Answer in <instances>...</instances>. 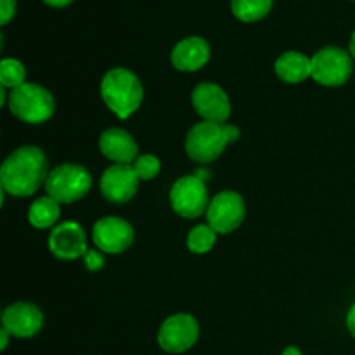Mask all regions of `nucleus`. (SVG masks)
I'll return each mask as SVG.
<instances>
[{
  "mask_svg": "<svg viewBox=\"0 0 355 355\" xmlns=\"http://www.w3.org/2000/svg\"><path fill=\"white\" fill-rule=\"evenodd\" d=\"M135 173L141 180H153L159 173L162 163L155 155H139V158L132 163Z\"/></svg>",
  "mask_w": 355,
  "mask_h": 355,
  "instance_id": "nucleus-22",
  "label": "nucleus"
},
{
  "mask_svg": "<svg viewBox=\"0 0 355 355\" xmlns=\"http://www.w3.org/2000/svg\"><path fill=\"white\" fill-rule=\"evenodd\" d=\"M347 328H349L350 335L355 338V304L350 307L349 314H347Z\"/></svg>",
  "mask_w": 355,
  "mask_h": 355,
  "instance_id": "nucleus-25",
  "label": "nucleus"
},
{
  "mask_svg": "<svg viewBox=\"0 0 355 355\" xmlns=\"http://www.w3.org/2000/svg\"><path fill=\"white\" fill-rule=\"evenodd\" d=\"M99 149L107 159L118 165H132L139 158L135 139L123 128H107L99 137Z\"/></svg>",
  "mask_w": 355,
  "mask_h": 355,
  "instance_id": "nucleus-15",
  "label": "nucleus"
},
{
  "mask_svg": "<svg viewBox=\"0 0 355 355\" xmlns=\"http://www.w3.org/2000/svg\"><path fill=\"white\" fill-rule=\"evenodd\" d=\"M44 326V314L31 302H16L2 314V328L17 338H31Z\"/></svg>",
  "mask_w": 355,
  "mask_h": 355,
  "instance_id": "nucleus-14",
  "label": "nucleus"
},
{
  "mask_svg": "<svg viewBox=\"0 0 355 355\" xmlns=\"http://www.w3.org/2000/svg\"><path fill=\"white\" fill-rule=\"evenodd\" d=\"M170 59L179 71H198L210 61V45L201 37H187L173 47Z\"/></svg>",
  "mask_w": 355,
  "mask_h": 355,
  "instance_id": "nucleus-16",
  "label": "nucleus"
},
{
  "mask_svg": "<svg viewBox=\"0 0 355 355\" xmlns=\"http://www.w3.org/2000/svg\"><path fill=\"white\" fill-rule=\"evenodd\" d=\"M215 241H217V232L208 224L194 225L187 234V248L198 255L210 252L215 246Z\"/></svg>",
  "mask_w": 355,
  "mask_h": 355,
  "instance_id": "nucleus-20",
  "label": "nucleus"
},
{
  "mask_svg": "<svg viewBox=\"0 0 355 355\" xmlns=\"http://www.w3.org/2000/svg\"><path fill=\"white\" fill-rule=\"evenodd\" d=\"M245 215L246 207L241 194L236 191H222L210 200L207 220L217 234H229L243 224Z\"/></svg>",
  "mask_w": 355,
  "mask_h": 355,
  "instance_id": "nucleus-8",
  "label": "nucleus"
},
{
  "mask_svg": "<svg viewBox=\"0 0 355 355\" xmlns=\"http://www.w3.org/2000/svg\"><path fill=\"white\" fill-rule=\"evenodd\" d=\"M283 355H302L300 349H297V347H288V349H284Z\"/></svg>",
  "mask_w": 355,
  "mask_h": 355,
  "instance_id": "nucleus-28",
  "label": "nucleus"
},
{
  "mask_svg": "<svg viewBox=\"0 0 355 355\" xmlns=\"http://www.w3.org/2000/svg\"><path fill=\"white\" fill-rule=\"evenodd\" d=\"M231 9L238 19L255 23L270 12L272 0H231Z\"/></svg>",
  "mask_w": 355,
  "mask_h": 355,
  "instance_id": "nucleus-19",
  "label": "nucleus"
},
{
  "mask_svg": "<svg viewBox=\"0 0 355 355\" xmlns=\"http://www.w3.org/2000/svg\"><path fill=\"white\" fill-rule=\"evenodd\" d=\"M274 71L283 82L286 83H300L312 76V58L297 51L284 52L277 58L274 64Z\"/></svg>",
  "mask_w": 355,
  "mask_h": 355,
  "instance_id": "nucleus-17",
  "label": "nucleus"
},
{
  "mask_svg": "<svg viewBox=\"0 0 355 355\" xmlns=\"http://www.w3.org/2000/svg\"><path fill=\"white\" fill-rule=\"evenodd\" d=\"M350 52L340 47H324L312 55V78L324 87H340L352 76Z\"/></svg>",
  "mask_w": 355,
  "mask_h": 355,
  "instance_id": "nucleus-6",
  "label": "nucleus"
},
{
  "mask_svg": "<svg viewBox=\"0 0 355 355\" xmlns=\"http://www.w3.org/2000/svg\"><path fill=\"white\" fill-rule=\"evenodd\" d=\"M0 83L3 89H17L26 83V69L17 59L6 58L0 61Z\"/></svg>",
  "mask_w": 355,
  "mask_h": 355,
  "instance_id": "nucleus-21",
  "label": "nucleus"
},
{
  "mask_svg": "<svg viewBox=\"0 0 355 355\" xmlns=\"http://www.w3.org/2000/svg\"><path fill=\"white\" fill-rule=\"evenodd\" d=\"M49 177L47 156L37 146H23L10 153L0 168V186L10 196L26 198L37 193Z\"/></svg>",
  "mask_w": 355,
  "mask_h": 355,
  "instance_id": "nucleus-1",
  "label": "nucleus"
},
{
  "mask_svg": "<svg viewBox=\"0 0 355 355\" xmlns=\"http://www.w3.org/2000/svg\"><path fill=\"white\" fill-rule=\"evenodd\" d=\"M200 336V324L191 314H173L158 331V343L165 352L182 354L189 350Z\"/></svg>",
  "mask_w": 355,
  "mask_h": 355,
  "instance_id": "nucleus-9",
  "label": "nucleus"
},
{
  "mask_svg": "<svg viewBox=\"0 0 355 355\" xmlns=\"http://www.w3.org/2000/svg\"><path fill=\"white\" fill-rule=\"evenodd\" d=\"M59 215H61V208H59L58 201L52 200L51 196H44L31 203L30 210H28V222L35 229L55 227Z\"/></svg>",
  "mask_w": 355,
  "mask_h": 355,
  "instance_id": "nucleus-18",
  "label": "nucleus"
},
{
  "mask_svg": "<svg viewBox=\"0 0 355 355\" xmlns=\"http://www.w3.org/2000/svg\"><path fill=\"white\" fill-rule=\"evenodd\" d=\"M101 96L106 106L120 120L132 116L141 107L144 89L134 71L127 68H113L103 76Z\"/></svg>",
  "mask_w": 355,
  "mask_h": 355,
  "instance_id": "nucleus-2",
  "label": "nucleus"
},
{
  "mask_svg": "<svg viewBox=\"0 0 355 355\" xmlns=\"http://www.w3.org/2000/svg\"><path fill=\"white\" fill-rule=\"evenodd\" d=\"M350 55L355 59V31L352 33V37H350Z\"/></svg>",
  "mask_w": 355,
  "mask_h": 355,
  "instance_id": "nucleus-29",
  "label": "nucleus"
},
{
  "mask_svg": "<svg viewBox=\"0 0 355 355\" xmlns=\"http://www.w3.org/2000/svg\"><path fill=\"white\" fill-rule=\"evenodd\" d=\"M139 177L132 165H111L101 177V193L107 201L123 205L135 196Z\"/></svg>",
  "mask_w": 355,
  "mask_h": 355,
  "instance_id": "nucleus-13",
  "label": "nucleus"
},
{
  "mask_svg": "<svg viewBox=\"0 0 355 355\" xmlns=\"http://www.w3.org/2000/svg\"><path fill=\"white\" fill-rule=\"evenodd\" d=\"M47 6H52V7H66L69 6V3L73 2V0H44Z\"/></svg>",
  "mask_w": 355,
  "mask_h": 355,
  "instance_id": "nucleus-27",
  "label": "nucleus"
},
{
  "mask_svg": "<svg viewBox=\"0 0 355 355\" xmlns=\"http://www.w3.org/2000/svg\"><path fill=\"white\" fill-rule=\"evenodd\" d=\"M16 14V0H0V24H7Z\"/></svg>",
  "mask_w": 355,
  "mask_h": 355,
  "instance_id": "nucleus-24",
  "label": "nucleus"
},
{
  "mask_svg": "<svg viewBox=\"0 0 355 355\" xmlns=\"http://www.w3.org/2000/svg\"><path fill=\"white\" fill-rule=\"evenodd\" d=\"M83 263H85V267L90 272H97V270H101L104 267V257L97 250H89L83 255Z\"/></svg>",
  "mask_w": 355,
  "mask_h": 355,
  "instance_id": "nucleus-23",
  "label": "nucleus"
},
{
  "mask_svg": "<svg viewBox=\"0 0 355 355\" xmlns=\"http://www.w3.org/2000/svg\"><path fill=\"white\" fill-rule=\"evenodd\" d=\"M134 227L120 217L99 218L92 229L94 245L101 252L113 253V255L127 252L134 243Z\"/></svg>",
  "mask_w": 355,
  "mask_h": 355,
  "instance_id": "nucleus-11",
  "label": "nucleus"
},
{
  "mask_svg": "<svg viewBox=\"0 0 355 355\" xmlns=\"http://www.w3.org/2000/svg\"><path fill=\"white\" fill-rule=\"evenodd\" d=\"M239 128L234 125L201 121L189 130L186 137V153L193 162L211 163L224 153L227 144L239 139Z\"/></svg>",
  "mask_w": 355,
  "mask_h": 355,
  "instance_id": "nucleus-3",
  "label": "nucleus"
},
{
  "mask_svg": "<svg viewBox=\"0 0 355 355\" xmlns=\"http://www.w3.org/2000/svg\"><path fill=\"white\" fill-rule=\"evenodd\" d=\"M49 250L59 260H76L89 252L85 231L78 222L66 220L52 227L49 234Z\"/></svg>",
  "mask_w": 355,
  "mask_h": 355,
  "instance_id": "nucleus-12",
  "label": "nucleus"
},
{
  "mask_svg": "<svg viewBox=\"0 0 355 355\" xmlns=\"http://www.w3.org/2000/svg\"><path fill=\"white\" fill-rule=\"evenodd\" d=\"M191 103L205 121L225 123L231 116V101L225 90L214 82H201L191 94Z\"/></svg>",
  "mask_w": 355,
  "mask_h": 355,
  "instance_id": "nucleus-10",
  "label": "nucleus"
},
{
  "mask_svg": "<svg viewBox=\"0 0 355 355\" xmlns=\"http://www.w3.org/2000/svg\"><path fill=\"white\" fill-rule=\"evenodd\" d=\"M9 110L17 120L38 125L51 120L55 111L54 96L37 83L26 82L9 94Z\"/></svg>",
  "mask_w": 355,
  "mask_h": 355,
  "instance_id": "nucleus-4",
  "label": "nucleus"
},
{
  "mask_svg": "<svg viewBox=\"0 0 355 355\" xmlns=\"http://www.w3.org/2000/svg\"><path fill=\"white\" fill-rule=\"evenodd\" d=\"M9 331H6V329H0V350H6L7 345H9Z\"/></svg>",
  "mask_w": 355,
  "mask_h": 355,
  "instance_id": "nucleus-26",
  "label": "nucleus"
},
{
  "mask_svg": "<svg viewBox=\"0 0 355 355\" xmlns=\"http://www.w3.org/2000/svg\"><path fill=\"white\" fill-rule=\"evenodd\" d=\"M92 187V175L89 170L78 163H62L49 172L45 191L47 196L59 205L75 203L89 194Z\"/></svg>",
  "mask_w": 355,
  "mask_h": 355,
  "instance_id": "nucleus-5",
  "label": "nucleus"
},
{
  "mask_svg": "<svg viewBox=\"0 0 355 355\" xmlns=\"http://www.w3.org/2000/svg\"><path fill=\"white\" fill-rule=\"evenodd\" d=\"M170 205L173 211L184 218H198L208 210L207 184L198 175H184L173 182L170 189Z\"/></svg>",
  "mask_w": 355,
  "mask_h": 355,
  "instance_id": "nucleus-7",
  "label": "nucleus"
}]
</instances>
